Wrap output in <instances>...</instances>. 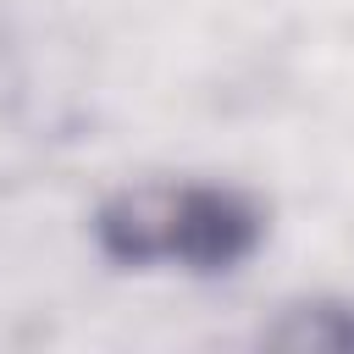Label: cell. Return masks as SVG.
<instances>
[{
	"label": "cell",
	"mask_w": 354,
	"mask_h": 354,
	"mask_svg": "<svg viewBox=\"0 0 354 354\" xmlns=\"http://www.w3.org/2000/svg\"><path fill=\"white\" fill-rule=\"evenodd\" d=\"M100 249L122 266L232 271L254 254L266 216L249 194L221 183H138L100 210Z\"/></svg>",
	"instance_id": "6da1fadb"
}]
</instances>
